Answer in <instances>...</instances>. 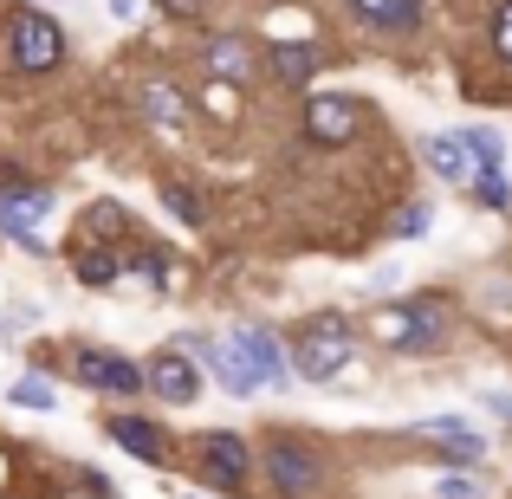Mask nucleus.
Returning a JSON list of instances; mask_svg holds the SVG:
<instances>
[{"instance_id": "obj_1", "label": "nucleus", "mask_w": 512, "mask_h": 499, "mask_svg": "<svg viewBox=\"0 0 512 499\" xmlns=\"http://www.w3.org/2000/svg\"><path fill=\"white\" fill-rule=\"evenodd\" d=\"M376 344L396 350V357H441V350L454 344V305L441 299V292H409V299L383 305V312L370 318Z\"/></svg>"}, {"instance_id": "obj_2", "label": "nucleus", "mask_w": 512, "mask_h": 499, "mask_svg": "<svg viewBox=\"0 0 512 499\" xmlns=\"http://www.w3.org/2000/svg\"><path fill=\"white\" fill-rule=\"evenodd\" d=\"M292 376H305V383H331V376H344V363L357 357V325L338 312H318L305 318L299 337H292Z\"/></svg>"}, {"instance_id": "obj_3", "label": "nucleus", "mask_w": 512, "mask_h": 499, "mask_svg": "<svg viewBox=\"0 0 512 499\" xmlns=\"http://www.w3.org/2000/svg\"><path fill=\"white\" fill-rule=\"evenodd\" d=\"M7 52H13V65H20V72H52V65L65 59L59 20H52V13H39V7H20L7 20Z\"/></svg>"}, {"instance_id": "obj_4", "label": "nucleus", "mask_w": 512, "mask_h": 499, "mask_svg": "<svg viewBox=\"0 0 512 499\" xmlns=\"http://www.w3.org/2000/svg\"><path fill=\"white\" fill-rule=\"evenodd\" d=\"M266 480H273V493L305 499V493L325 487V461H318V448H305L299 435H273L266 441Z\"/></svg>"}, {"instance_id": "obj_5", "label": "nucleus", "mask_w": 512, "mask_h": 499, "mask_svg": "<svg viewBox=\"0 0 512 499\" xmlns=\"http://www.w3.org/2000/svg\"><path fill=\"white\" fill-rule=\"evenodd\" d=\"M363 130V104L344 98V91H318L312 104H305V137L325 143V150H344V143H357Z\"/></svg>"}, {"instance_id": "obj_6", "label": "nucleus", "mask_w": 512, "mask_h": 499, "mask_svg": "<svg viewBox=\"0 0 512 499\" xmlns=\"http://www.w3.org/2000/svg\"><path fill=\"white\" fill-rule=\"evenodd\" d=\"M344 13L376 39H415L428 26V7L422 0H344Z\"/></svg>"}, {"instance_id": "obj_7", "label": "nucleus", "mask_w": 512, "mask_h": 499, "mask_svg": "<svg viewBox=\"0 0 512 499\" xmlns=\"http://www.w3.org/2000/svg\"><path fill=\"white\" fill-rule=\"evenodd\" d=\"M415 428H422V441L441 448L454 467H480L487 461V435H480L474 422H461V415H428V422H415Z\"/></svg>"}, {"instance_id": "obj_8", "label": "nucleus", "mask_w": 512, "mask_h": 499, "mask_svg": "<svg viewBox=\"0 0 512 499\" xmlns=\"http://www.w3.org/2000/svg\"><path fill=\"white\" fill-rule=\"evenodd\" d=\"M188 350H201V363L214 370V383H221L227 396H253V389H260V376L247 370V357H240L234 337H188Z\"/></svg>"}, {"instance_id": "obj_9", "label": "nucleus", "mask_w": 512, "mask_h": 499, "mask_svg": "<svg viewBox=\"0 0 512 499\" xmlns=\"http://www.w3.org/2000/svg\"><path fill=\"white\" fill-rule=\"evenodd\" d=\"M422 163H428L435 182H448V188L474 182V150H467L461 130H435V137H422Z\"/></svg>"}, {"instance_id": "obj_10", "label": "nucleus", "mask_w": 512, "mask_h": 499, "mask_svg": "<svg viewBox=\"0 0 512 499\" xmlns=\"http://www.w3.org/2000/svg\"><path fill=\"white\" fill-rule=\"evenodd\" d=\"M72 370H78V383L111 389V396H130V389H143V370H137L130 357H117V350H78Z\"/></svg>"}, {"instance_id": "obj_11", "label": "nucleus", "mask_w": 512, "mask_h": 499, "mask_svg": "<svg viewBox=\"0 0 512 499\" xmlns=\"http://www.w3.org/2000/svg\"><path fill=\"white\" fill-rule=\"evenodd\" d=\"M234 344H240V357H247V370L260 376V383H292V357L266 325H240Z\"/></svg>"}, {"instance_id": "obj_12", "label": "nucleus", "mask_w": 512, "mask_h": 499, "mask_svg": "<svg viewBox=\"0 0 512 499\" xmlns=\"http://www.w3.org/2000/svg\"><path fill=\"white\" fill-rule=\"evenodd\" d=\"M201 461H208V474L221 480V487H247L253 454H247V441H240L234 428H214V435H201Z\"/></svg>"}, {"instance_id": "obj_13", "label": "nucleus", "mask_w": 512, "mask_h": 499, "mask_svg": "<svg viewBox=\"0 0 512 499\" xmlns=\"http://www.w3.org/2000/svg\"><path fill=\"white\" fill-rule=\"evenodd\" d=\"M143 383H150L163 402H195V389H201L195 370H188V357H175V350H169V357H156L150 370H143Z\"/></svg>"}, {"instance_id": "obj_14", "label": "nucleus", "mask_w": 512, "mask_h": 499, "mask_svg": "<svg viewBox=\"0 0 512 499\" xmlns=\"http://www.w3.org/2000/svg\"><path fill=\"white\" fill-rule=\"evenodd\" d=\"M266 65H273L279 85H312L325 59H318V46H305V39H299V46H266Z\"/></svg>"}, {"instance_id": "obj_15", "label": "nucleus", "mask_w": 512, "mask_h": 499, "mask_svg": "<svg viewBox=\"0 0 512 499\" xmlns=\"http://www.w3.org/2000/svg\"><path fill=\"white\" fill-rule=\"evenodd\" d=\"M111 441H117V448H130L137 461H163V454H169L163 428H150L143 415H117V422H111Z\"/></svg>"}, {"instance_id": "obj_16", "label": "nucleus", "mask_w": 512, "mask_h": 499, "mask_svg": "<svg viewBox=\"0 0 512 499\" xmlns=\"http://www.w3.org/2000/svg\"><path fill=\"white\" fill-rule=\"evenodd\" d=\"M208 72H221V78H247V72H253V46H247V39H234V33L208 39Z\"/></svg>"}, {"instance_id": "obj_17", "label": "nucleus", "mask_w": 512, "mask_h": 499, "mask_svg": "<svg viewBox=\"0 0 512 499\" xmlns=\"http://www.w3.org/2000/svg\"><path fill=\"white\" fill-rule=\"evenodd\" d=\"M467 195H474L487 214H512V175H506V169H474Z\"/></svg>"}, {"instance_id": "obj_18", "label": "nucleus", "mask_w": 512, "mask_h": 499, "mask_svg": "<svg viewBox=\"0 0 512 499\" xmlns=\"http://www.w3.org/2000/svg\"><path fill=\"white\" fill-rule=\"evenodd\" d=\"M487 52L500 72H512V0H493L487 7Z\"/></svg>"}, {"instance_id": "obj_19", "label": "nucleus", "mask_w": 512, "mask_h": 499, "mask_svg": "<svg viewBox=\"0 0 512 499\" xmlns=\"http://www.w3.org/2000/svg\"><path fill=\"white\" fill-rule=\"evenodd\" d=\"M461 137H467V150H474V169H506V137L493 124H467Z\"/></svg>"}, {"instance_id": "obj_20", "label": "nucleus", "mask_w": 512, "mask_h": 499, "mask_svg": "<svg viewBox=\"0 0 512 499\" xmlns=\"http://www.w3.org/2000/svg\"><path fill=\"white\" fill-rule=\"evenodd\" d=\"M428 227H435V208H428V201H402V208L389 214V240H422Z\"/></svg>"}, {"instance_id": "obj_21", "label": "nucleus", "mask_w": 512, "mask_h": 499, "mask_svg": "<svg viewBox=\"0 0 512 499\" xmlns=\"http://www.w3.org/2000/svg\"><path fill=\"white\" fill-rule=\"evenodd\" d=\"M435 499H493V487L474 474V467H448V474L435 480Z\"/></svg>"}, {"instance_id": "obj_22", "label": "nucleus", "mask_w": 512, "mask_h": 499, "mask_svg": "<svg viewBox=\"0 0 512 499\" xmlns=\"http://www.w3.org/2000/svg\"><path fill=\"white\" fill-rule=\"evenodd\" d=\"M163 208H169L182 227H208V208H201V195H195V188H182V182H163Z\"/></svg>"}, {"instance_id": "obj_23", "label": "nucleus", "mask_w": 512, "mask_h": 499, "mask_svg": "<svg viewBox=\"0 0 512 499\" xmlns=\"http://www.w3.org/2000/svg\"><path fill=\"white\" fill-rule=\"evenodd\" d=\"M143 111H150V117H163V124H182V111H188V104H182V91H175V85L150 78V85H143Z\"/></svg>"}, {"instance_id": "obj_24", "label": "nucleus", "mask_w": 512, "mask_h": 499, "mask_svg": "<svg viewBox=\"0 0 512 499\" xmlns=\"http://www.w3.org/2000/svg\"><path fill=\"white\" fill-rule=\"evenodd\" d=\"M78 279H85V286H111L117 260H111V253H78Z\"/></svg>"}, {"instance_id": "obj_25", "label": "nucleus", "mask_w": 512, "mask_h": 499, "mask_svg": "<svg viewBox=\"0 0 512 499\" xmlns=\"http://www.w3.org/2000/svg\"><path fill=\"white\" fill-rule=\"evenodd\" d=\"M13 402H20V409H52V402H59V389L39 383V376H26V383H13Z\"/></svg>"}, {"instance_id": "obj_26", "label": "nucleus", "mask_w": 512, "mask_h": 499, "mask_svg": "<svg viewBox=\"0 0 512 499\" xmlns=\"http://www.w3.org/2000/svg\"><path fill=\"white\" fill-rule=\"evenodd\" d=\"M91 234H124V208H91Z\"/></svg>"}, {"instance_id": "obj_27", "label": "nucleus", "mask_w": 512, "mask_h": 499, "mask_svg": "<svg viewBox=\"0 0 512 499\" xmlns=\"http://www.w3.org/2000/svg\"><path fill=\"white\" fill-rule=\"evenodd\" d=\"M130 266H137V273L150 279V286H163V273H169V260H163V253H137Z\"/></svg>"}, {"instance_id": "obj_28", "label": "nucleus", "mask_w": 512, "mask_h": 499, "mask_svg": "<svg viewBox=\"0 0 512 499\" xmlns=\"http://www.w3.org/2000/svg\"><path fill=\"white\" fill-rule=\"evenodd\" d=\"M487 409L500 415V422H512V389H487Z\"/></svg>"}, {"instance_id": "obj_29", "label": "nucleus", "mask_w": 512, "mask_h": 499, "mask_svg": "<svg viewBox=\"0 0 512 499\" xmlns=\"http://www.w3.org/2000/svg\"><path fill=\"white\" fill-rule=\"evenodd\" d=\"M137 7H143V0H111V13H117V20H137Z\"/></svg>"}, {"instance_id": "obj_30", "label": "nucleus", "mask_w": 512, "mask_h": 499, "mask_svg": "<svg viewBox=\"0 0 512 499\" xmlns=\"http://www.w3.org/2000/svg\"><path fill=\"white\" fill-rule=\"evenodd\" d=\"M156 7H163V13H195L201 0H156Z\"/></svg>"}, {"instance_id": "obj_31", "label": "nucleus", "mask_w": 512, "mask_h": 499, "mask_svg": "<svg viewBox=\"0 0 512 499\" xmlns=\"http://www.w3.org/2000/svg\"><path fill=\"white\" fill-rule=\"evenodd\" d=\"M506 266H512V260H506Z\"/></svg>"}]
</instances>
